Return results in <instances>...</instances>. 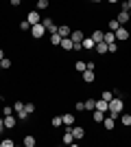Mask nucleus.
<instances>
[{
	"label": "nucleus",
	"instance_id": "nucleus-38",
	"mask_svg": "<svg viewBox=\"0 0 131 147\" xmlns=\"http://www.w3.org/2000/svg\"><path fill=\"white\" fill-rule=\"evenodd\" d=\"M20 2H22V0H11V5H13V7H18Z\"/></svg>",
	"mask_w": 131,
	"mask_h": 147
},
{
	"label": "nucleus",
	"instance_id": "nucleus-26",
	"mask_svg": "<svg viewBox=\"0 0 131 147\" xmlns=\"http://www.w3.org/2000/svg\"><path fill=\"white\" fill-rule=\"evenodd\" d=\"M50 125H53V127H59V125H63L61 117H53V121H50Z\"/></svg>",
	"mask_w": 131,
	"mask_h": 147
},
{
	"label": "nucleus",
	"instance_id": "nucleus-12",
	"mask_svg": "<svg viewBox=\"0 0 131 147\" xmlns=\"http://www.w3.org/2000/svg\"><path fill=\"white\" fill-rule=\"evenodd\" d=\"M61 121L66 123V125H74L76 119H74V114H72V112H66V114H61Z\"/></svg>",
	"mask_w": 131,
	"mask_h": 147
},
{
	"label": "nucleus",
	"instance_id": "nucleus-10",
	"mask_svg": "<svg viewBox=\"0 0 131 147\" xmlns=\"http://www.w3.org/2000/svg\"><path fill=\"white\" fill-rule=\"evenodd\" d=\"M83 81H85V84H92L94 79H96V75H94V70H90V68H85V70H83Z\"/></svg>",
	"mask_w": 131,
	"mask_h": 147
},
{
	"label": "nucleus",
	"instance_id": "nucleus-2",
	"mask_svg": "<svg viewBox=\"0 0 131 147\" xmlns=\"http://www.w3.org/2000/svg\"><path fill=\"white\" fill-rule=\"evenodd\" d=\"M31 35L35 37V40L44 37V35H46V26H44L42 22H39V24H33V26H31Z\"/></svg>",
	"mask_w": 131,
	"mask_h": 147
},
{
	"label": "nucleus",
	"instance_id": "nucleus-5",
	"mask_svg": "<svg viewBox=\"0 0 131 147\" xmlns=\"http://www.w3.org/2000/svg\"><path fill=\"white\" fill-rule=\"evenodd\" d=\"M72 129V136H74V141H83V136H85V129L79 127V125H70Z\"/></svg>",
	"mask_w": 131,
	"mask_h": 147
},
{
	"label": "nucleus",
	"instance_id": "nucleus-3",
	"mask_svg": "<svg viewBox=\"0 0 131 147\" xmlns=\"http://www.w3.org/2000/svg\"><path fill=\"white\" fill-rule=\"evenodd\" d=\"M129 35H131V33L125 29V26H118V31H116V42H127Z\"/></svg>",
	"mask_w": 131,
	"mask_h": 147
},
{
	"label": "nucleus",
	"instance_id": "nucleus-4",
	"mask_svg": "<svg viewBox=\"0 0 131 147\" xmlns=\"http://www.w3.org/2000/svg\"><path fill=\"white\" fill-rule=\"evenodd\" d=\"M26 22H29V24H39V22H42V16H39V11H29V16H26Z\"/></svg>",
	"mask_w": 131,
	"mask_h": 147
},
{
	"label": "nucleus",
	"instance_id": "nucleus-34",
	"mask_svg": "<svg viewBox=\"0 0 131 147\" xmlns=\"http://www.w3.org/2000/svg\"><path fill=\"white\" fill-rule=\"evenodd\" d=\"M29 29H31V24H29L26 20H22V22H20V31H29Z\"/></svg>",
	"mask_w": 131,
	"mask_h": 147
},
{
	"label": "nucleus",
	"instance_id": "nucleus-41",
	"mask_svg": "<svg viewBox=\"0 0 131 147\" xmlns=\"http://www.w3.org/2000/svg\"><path fill=\"white\" fill-rule=\"evenodd\" d=\"M107 2H112V5H116V2H118V0H107Z\"/></svg>",
	"mask_w": 131,
	"mask_h": 147
},
{
	"label": "nucleus",
	"instance_id": "nucleus-36",
	"mask_svg": "<svg viewBox=\"0 0 131 147\" xmlns=\"http://www.w3.org/2000/svg\"><path fill=\"white\" fill-rule=\"evenodd\" d=\"M74 110H76V112H83V110H85V105H83V101H79V103L74 105Z\"/></svg>",
	"mask_w": 131,
	"mask_h": 147
},
{
	"label": "nucleus",
	"instance_id": "nucleus-15",
	"mask_svg": "<svg viewBox=\"0 0 131 147\" xmlns=\"http://www.w3.org/2000/svg\"><path fill=\"white\" fill-rule=\"evenodd\" d=\"M94 53L105 55V53H109V49H107V44H105V42H96V46H94Z\"/></svg>",
	"mask_w": 131,
	"mask_h": 147
},
{
	"label": "nucleus",
	"instance_id": "nucleus-31",
	"mask_svg": "<svg viewBox=\"0 0 131 147\" xmlns=\"http://www.w3.org/2000/svg\"><path fill=\"white\" fill-rule=\"evenodd\" d=\"M29 117H31V114H29V112H26V110L18 112V119H20V121H26V119H29Z\"/></svg>",
	"mask_w": 131,
	"mask_h": 147
},
{
	"label": "nucleus",
	"instance_id": "nucleus-39",
	"mask_svg": "<svg viewBox=\"0 0 131 147\" xmlns=\"http://www.w3.org/2000/svg\"><path fill=\"white\" fill-rule=\"evenodd\" d=\"M0 59H5V51L0 49Z\"/></svg>",
	"mask_w": 131,
	"mask_h": 147
},
{
	"label": "nucleus",
	"instance_id": "nucleus-1",
	"mask_svg": "<svg viewBox=\"0 0 131 147\" xmlns=\"http://www.w3.org/2000/svg\"><path fill=\"white\" fill-rule=\"evenodd\" d=\"M122 110H125V99H120L114 94V99L109 101V112L107 114H112L114 119H118V114H122Z\"/></svg>",
	"mask_w": 131,
	"mask_h": 147
},
{
	"label": "nucleus",
	"instance_id": "nucleus-42",
	"mask_svg": "<svg viewBox=\"0 0 131 147\" xmlns=\"http://www.w3.org/2000/svg\"><path fill=\"white\" fill-rule=\"evenodd\" d=\"M0 121H2V112H0Z\"/></svg>",
	"mask_w": 131,
	"mask_h": 147
},
{
	"label": "nucleus",
	"instance_id": "nucleus-30",
	"mask_svg": "<svg viewBox=\"0 0 131 147\" xmlns=\"http://www.w3.org/2000/svg\"><path fill=\"white\" fill-rule=\"evenodd\" d=\"M13 112H15V110H13L11 105H5V108H2V117H7V114H13Z\"/></svg>",
	"mask_w": 131,
	"mask_h": 147
},
{
	"label": "nucleus",
	"instance_id": "nucleus-21",
	"mask_svg": "<svg viewBox=\"0 0 131 147\" xmlns=\"http://www.w3.org/2000/svg\"><path fill=\"white\" fill-rule=\"evenodd\" d=\"M83 105H85V110H96V101H94V99H87V101H83Z\"/></svg>",
	"mask_w": 131,
	"mask_h": 147
},
{
	"label": "nucleus",
	"instance_id": "nucleus-19",
	"mask_svg": "<svg viewBox=\"0 0 131 147\" xmlns=\"http://www.w3.org/2000/svg\"><path fill=\"white\" fill-rule=\"evenodd\" d=\"M50 44H53V46H59V44H61V35H59V33H50Z\"/></svg>",
	"mask_w": 131,
	"mask_h": 147
},
{
	"label": "nucleus",
	"instance_id": "nucleus-14",
	"mask_svg": "<svg viewBox=\"0 0 131 147\" xmlns=\"http://www.w3.org/2000/svg\"><path fill=\"white\" fill-rule=\"evenodd\" d=\"M2 123H5L7 129H11L13 125H15V117H13V114H7V117H2Z\"/></svg>",
	"mask_w": 131,
	"mask_h": 147
},
{
	"label": "nucleus",
	"instance_id": "nucleus-33",
	"mask_svg": "<svg viewBox=\"0 0 131 147\" xmlns=\"http://www.w3.org/2000/svg\"><path fill=\"white\" fill-rule=\"evenodd\" d=\"M37 9H48V0H37Z\"/></svg>",
	"mask_w": 131,
	"mask_h": 147
},
{
	"label": "nucleus",
	"instance_id": "nucleus-6",
	"mask_svg": "<svg viewBox=\"0 0 131 147\" xmlns=\"http://www.w3.org/2000/svg\"><path fill=\"white\" fill-rule=\"evenodd\" d=\"M103 127H105V129H109V132H112V129L116 127V119H114L112 114H105V119H103Z\"/></svg>",
	"mask_w": 131,
	"mask_h": 147
},
{
	"label": "nucleus",
	"instance_id": "nucleus-35",
	"mask_svg": "<svg viewBox=\"0 0 131 147\" xmlns=\"http://www.w3.org/2000/svg\"><path fill=\"white\" fill-rule=\"evenodd\" d=\"M24 110L29 112V114H33V112H35V105L33 103H24Z\"/></svg>",
	"mask_w": 131,
	"mask_h": 147
},
{
	"label": "nucleus",
	"instance_id": "nucleus-40",
	"mask_svg": "<svg viewBox=\"0 0 131 147\" xmlns=\"http://www.w3.org/2000/svg\"><path fill=\"white\" fill-rule=\"evenodd\" d=\"M127 9H129V11H131V0H129V2H127Z\"/></svg>",
	"mask_w": 131,
	"mask_h": 147
},
{
	"label": "nucleus",
	"instance_id": "nucleus-29",
	"mask_svg": "<svg viewBox=\"0 0 131 147\" xmlns=\"http://www.w3.org/2000/svg\"><path fill=\"white\" fill-rule=\"evenodd\" d=\"M0 145H2V147H13V138H2Z\"/></svg>",
	"mask_w": 131,
	"mask_h": 147
},
{
	"label": "nucleus",
	"instance_id": "nucleus-43",
	"mask_svg": "<svg viewBox=\"0 0 131 147\" xmlns=\"http://www.w3.org/2000/svg\"><path fill=\"white\" fill-rule=\"evenodd\" d=\"M92 2H100V0H92Z\"/></svg>",
	"mask_w": 131,
	"mask_h": 147
},
{
	"label": "nucleus",
	"instance_id": "nucleus-11",
	"mask_svg": "<svg viewBox=\"0 0 131 147\" xmlns=\"http://www.w3.org/2000/svg\"><path fill=\"white\" fill-rule=\"evenodd\" d=\"M116 20H118V24L122 26V24H127V22L131 20V16H129V11H120L118 16H116Z\"/></svg>",
	"mask_w": 131,
	"mask_h": 147
},
{
	"label": "nucleus",
	"instance_id": "nucleus-25",
	"mask_svg": "<svg viewBox=\"0 0 131 147\" xmlns=\"http://www.w3.org/2000/svg\"><path fill=\"white\" fill-rule=\"evenodd\" d=\"M74 68H76V70H79V73H83V70H85V68H87V64H85V61H81V59H79V61H76V64H74Z\"/></svg>",
	"mask_w": 131,
	"mask_h": 147
},
{
	"label": "nucleus",
	"instance_id": "nucleus-32",
	"mask_svg": "<svg viewBox=\"0 0 131 147\" xmlns=\"http://www.w3.org/2000/svg\"><path fill=\"white\" fill-rule=\"evenodd\" d=\"M0 66L5 68V70H7V68H11V59H7V57H5V59H0Z\"/></svg>",
	"mask_w": 131,
	"mask_h": 147
},
{
	"label": "nucleus",
	"instance_id": "nucleus-18",
	"mask_svg": "<svg viewBox=\"0 0 131 147\" xmlns=\"http://www.w3.org/2000/svg\"><path fill=\"white\" fill-rule=\"evenodd\" d=\"M92 119H94V123H103V119H105V112H100V110H94Z\"/></svg>",
	"mask_w": 131,
	"mask_h": 147
},
{
	"label": "nucleus",
	"instance_id": "nucleus-44",
	"mask_svg": "<svg viewBox=\"0 0 131 147\" xmlns=\"http://www.w3.org/2000/svg\"><path fill=\"white\" fill-rule=\"evenodd\" d=\"M0 70H2V66H0Z\"/></svg>",
	"mask_w": 131,
	"mask_h": 147
},
{
	"label": "nucleus",
	"instance_id": "nucleus-7",
	"mask_svg": "<svg viewBox=\"0 0 131 147\" xmlns=\"http://www.w3.org/2000/svg\"><path fill=\"white\" fill-rule=\"evenodd\" d=\"M59 46H61V49L66 51V53H68V51H72V49H74V42H72L70 37H61V44H59Z\"/></svg>",
	"mask_w": 131,
	"mask_h": 147
},
{
	"label": "nucleus",
	"instance_id": "nucleus-28",
	"mask_svg": "<svg viewBox=\"0 0 131 147\" xmlns=\"http://www.w3.org/2000/svg\"><path fill=\"white\" fill-rule=\"evenodd\" d=\"M100 99H105V101H112V99H114V92L105 90V92H103V94H100Z\"/></svg>",
	"mask_w": 131,
	"mask_h": 147
},
{
	"label": "nucleus",
	"instance_id": "nucleus-8",
	"mask_svg": "<svg viewBox=\"0 0 131 147\" xmlns=\"http://www.w3.org/2000/svg\"><path fill=\"white\" fill-rule=\"evenodd\" d=\"M96 110H100V112H109V101H105V99H96Z\"/></svg>",
	"mask_w": 131,
	"mask_h": 147
},
{
	"label": "nucleus",
	"instance_id": "nucleus-9",
	"mask_svg": "<svg viewBox=\"0 0 131 147\" xmlns=\"http://www.w3.org/2000/svg\"><path fill=\"white\" fill-rule=\"evenodd\" d=\"M66 145H72L74 143V136H72V129H70V125H66V134H63V138H61Z\"/></svg>",
	"mask_w": 131,
	"mask_h": 147
},
{
	"label": "nucleus",
	"instance_id": "nucleus-17",
	"mask_svg": "<svg viewBox=\"0 0 131 147\" xmlns=\"http://www.w3.org/2000/svg\"><path fill=\"white\" fill-rule=\"evenodd\" d=\"M94 46H96V42H94L92 37H83V49H87V51H94Z\"/></svg>",
	"mask_w": 131,
	"mask_h": 147
},
{
	"label": "nucleus",
	"instance_id": "nucleus-16",
	"mask_svg": "<svg viewBox=\"0 0 131 147\" xmlns=\"http://www.w3.org/2000/svg\"><path fill=\"white\" fill-rule=\"evenodd\" d=\"M83 37H85V35H83V31H72V33H70V40H72V42H83Z\"/></svg>",
	"mask_w": 131,
	"mask_h": 147
},
{
	"label": "nucleus",
	"instance_id": "nucleus-45",
	"mask_svg": "<svg viewBox=\"0 0 131 147\" xmlns=\"http://www.w3.org/2000/svg\"><path fill=\"white\" fill-rule=\"evenodd\" d=\"M129 129H131V125H129Z\"/></svg>",
	"mask_w": 131,
	"mask_h": 147
},
{
	"label": "nucleus",
	"instance_id": "nucleus-20",
	"mask_svg": "<svg viewBox=\"0 0 131 147\" xmlns=\"http://www.w3.org/2000/svg\"><path fill=\"white\" fill-rule=\"evenodd\" d=\"M35 143H37V141H35V136H31V134L24 136V145L26 147H35Z\"/></svg>",
	"mask_w": 131,
	"mask_h": 147
},
{
	"label": "nucleus",
	"instance_id": "nucleus-22",
	"mask_svg": "<svg viewBox=\"0 0 131 147\" xmlns=\"http://www.w3.org/2000/svg\"><path fill=\"white\" fill-rule=\"evenodd\" d=\"M94 40V42H103V31H94L92 35H90Z\"/></svg>",
	"mask_w": 131,
	"mask_h": 147
},
{
	"label": "nucleus",
	"instance_id": "nucleus-13",
	"mask_svg": "<svg viewBox=\"0 0 131 147\" xmlns=\"http://www.w3.org/2000/svg\"><path fill=\"white\" fill-rule=\"evenodd\" d=\"M57 33L61 37H70V33H72V29H70L68 24H61V26H57Z\"/></svg>",
	"mask_w": 131,
	"mask_h": 147
},
{
	"label": "nucleus",
	"instance_id": "nucleus-27",
	"mask_svg": "<svg viewBox=\"0 0 131 147\" xmlns=\"http://www.w3.org/2000/svg\"><path fill=\"white\" fill-rule=\"evenodd\" d=\"M13 110H15V114L22 112V110H24V103H22V101H15V103H13Z\"/></svg>",
	"mask_w": 131,
	"mask_h": 147
},
{
	"label": "nucleus",
	"instance_id": "nucleus-24",
	"mask_svg": "<svg viewBox=\"0 0 131 147\" xmlns=\"http://www.w3.org/2000/svg\"><path fill=\"white\" fill-rule=\"evenodd\" d=\"M120 123L129 127V125H131V114H122V117H120Z\"/></svg>",
	"mask_w": 131,
	"mask_h": 147
},
{
	"label": "nucleus",
	"instance_id": "nucleus-23",
	"mask_svg": "<svg viewBox=\"0 0 131 147\" xmlns=\"http://www.w3.org/2000/svg\"><path fill=\"white\" fill-rule=\"evenodd\" d=\"M118 20H116V18H112V20H109V31H114V33H116V31H118Z\"/></svg>",
	"mask_w": 131,
	"mask_h": 147
},
{
	"label": "nucleus",
	"instance_id": "nucleus-37",
	"mask_svg": "<svg viewBox=\"0 0 131 147\" xmlns=\"http://www.w3.org/2000/svg\"><path fill=\"white\" fill-rule=\"evenodd\" d=\"M5 129H7V127H5V123L0 121V134H2V132H5Z\"/></svg>",
	"mask_w": 131,
	"mask_h": 147
}]
</instances>
